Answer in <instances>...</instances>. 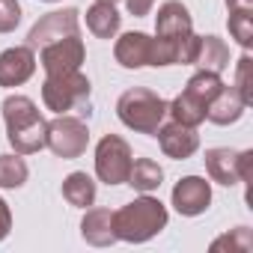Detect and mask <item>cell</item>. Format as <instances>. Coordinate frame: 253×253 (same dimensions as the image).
Segmentation results:
<instances>
[{"label": "cell", "mask_w": 253, "mask_h": 253, "mask_svg": "<svg viewBox=\"0 0 253 253\" xmlns=\"http://www.w3.org/2000/svg\"><path fill=\"white\" fill-rule=\"evenodd\" d=\"M95 194H98L95 179L84 170H75L63 179V200L75 209H89L95 203Z\"/></svg>", "instance_id": "19"}, {"label": "cell", "mask_w": 253, "mask_h": 253, "mask_svg": "<svg viewBox=\"0 0 253 253\" xmlns=\"http://www.w3.org/2000/svg\"><path fill=\"white\" fill-rule=\"evenodd\" d=\"M30 179V167L24 161V155L18 152H3L0 155V188L3 191H18L24 188Z\"/></svg>", "instance_id": "22"}, {"label": "cell", "mask_w": 253, "mask_h": 253, "mask_svg": "<svg viewBox=\"0 0 253 253\" xmlns=\"http://www.w3.org/2000/svg\"><path fill=\"white\" fill-rule=\"evenodd\" d=\"M223 86V81H220V75H214V72H206V69H197L191 78H188V84H185V92H191L194 98H200L203 104H209L214 95H217V89Z\"/></svg>", "instance_id": "23"}, {"label": "cell", "mask_w": 253, "mask_h": 253, "mask_svg": "<svg viewBox=\"0 0 253 253\" xmlns=\"http://www.w3.org/2000/svg\"><path fill=\"white\" fill-rule=\"evenodd\" d=\"M125 185H131L137 194H152L164 185V170L152 158H137L131 164V173H128V182Z\"/></svg>", "instance_id": "21"}, {"label": "cell", "mask_w": 253, "mask_h": 253, "mask_svg": "<svg viewBox=\"0 0 253 253\" xmlns=\"http://www.w3.org/2000/svg\"><path fill=\"white\" fill-rule=\"evenodd\" d=\"M98 3H113V6H116V3H119V0H98Z\"/></svg>", "instance_id": "32"}, {"label": "cell", "mask_w": 253, "mask_h": 253, "mask_svg": "<svg viewBox=\"0 0 253 253\" xmlns=\"http://www.w3.org/2000/svg\"><path fill=\"white\" fill-rule=\"evenodd\" d=\"M203 161H206V173H209L211 182H217L223 188L241 185V179H238V152L235 149H229V146H211V149H206Z\"/></svg>", "instance_id": "15"}, {"label": "cell", "mask_w": 253, "mask_h": 253, "mask_svg": "<svg viewBox=\"0 0 253 253\" xmlns=\"http://www.w3.org/2000/svg\"><path fill=\"white\" fill-rule=\"evenodd\" d=\"M116 116L134 134H155L158 125L167 119V101L146 86H134V89H125L119 95Z\"/></svg>", "instance_id": "4"}, {"label": "cell", "mask_w": 253, "mask_h": 253, "mask_svg": "<svg viewBox=\"0 0 253 253\" xmlns=\"http://www.w3.org/2000/svg\"><path fill=\"white\" fill-rule=\"evenodd\" d=\"M191 33H194V18H191L188 6L182 0H164L158 6V15H155V36L176 42V45H185Z\"/></svg>", "instance_id": "10"}, {"label": "cell", "mask_w": 253, "mask_h": 253, "mask_svg": "<svg viewBox=\"0 0 253 253\" xmlns=\"http://www.w3.org/2000/svg\"><path fill=\"white\" fill-rule=\"evenodd\" d=\"M167 113L173 122H182V125H191V128H200L206 122V104L200 98H194L191 92H179L173 101H167Z\"/></svg>", "instance_id": "20"}, {"label": "cell", "mask_w": 253, "mask_h": 253, "mask_svg": "<svg viewBox=\"0 0 253 253\" xmlns=\"http://www.w3.org/2000/svg\"><path fill=\"white\" fill-rule=\"evenodd\" d=\"M134 155L131 146L125 143L119 134H104L95 146V176L104 185H125L131 173Z\"/></svg>", "instance_id": "6"}, {"label": "cell", "mask_w": 253, "mask_h": 253, "mask_svg": "<svg viewBox=\"0 0 253 253\" xmlns=\"http://www.w3.org/2000/svg\"><path fill=\"white\" fill-rule=\"evenodd\" d=\"M155 137H158L161 152H164L167 158H173V161H188V158L200 149V134H197V128L182 125V122H173V119L158 125Z\"/></svg>", "instance_id": "11"}, {"label": "cell", "mask_w": 253, "mask_h": 253, "mask_svg": "<svg viewBox=\"0 0 253 253\" xmlns=\"http://www.w3.org/2000/svg\"><path fill=\"white\" fill-rule=\"evenodd\" d=\"M250 167H253V149L238 152V179L241 182H250Z\"/></svg>", "instance_id": "30"}, {"label": "cell", "mask_w": 253, "mask_h": 253, "mask_svg": "<svg viewBox=\"0 0 253 253\" xmlns=\"http://www.w3.org/2000/svg\"><path fill=\"white\" fill-rule=\"evenodd\" d=\"M89 92H92V84L81 69L78 72L45 75V84H42V101L54 116L81 113V119L84 116L89 119Z\"/></svg>", "instance_id": "3"}, {"label": "cell", "mask_w": 253, "mask_h": 253, "mask_svg": "<svg viewBox=\"0 0 253 253\" xmlns=\"http://www.w3.org/2000/svg\"><path fill=\"white\" fill-rule=\"evenodd\" d=\"M12 232V211H9V203L0 197V241Z\"/></svg>", "instance_id": "29"}, {"label": "cell", "mask_w": 253, "mask_h": 253, "mask_svg": "<svg viewBox=\"0 0 253 253\" xmlns=\"http://www.w3.org/2000/svg\"><path fill=\"white\" fill-rule=\"evenodd\" d=\"M86 60V48L84 39L78 33L63 36L45 48H39V66L45 69V75H60V72H78Z\"/></svg>", "instance_id": "8"}, {"label": "cell", "mask_w": 253, "mask_h": 253, "mask_svg": "<svg viewBox=\"0 0 253 253\" xmlns=\"http://www.w3.org/2000/svg\"><path fill=\"white\" fill-rule=\"evenodd\" d=\"M89 146V128L86 119L72 116V113H60L51 122H45V149H51L57 158L72 161L81 158Z\"/></svg>", "instance_id": "5"}, {"label": "cell", "mask_w": 253, "mask_h": 253, "mask_svg": "<svg viewBox=\"0 0 253 253\" xmlns=\"http://www.w3.org/2000/svg\"><path fill=\"white\" fill-rule=\"evenodd\" d=\"M253 247V235H250V226H235L232 232H223L220 238H214L209 244L211 253H220V250H229V253H250Z\"/></svg>", "instance_id": "24"}, {"label": "cell", "mask_w": 253, "mask_h": 253, "mask_svg": "<svg viewBox=\"0 0 253 253\" xmlns=\"http://www.w3.org/2000/svg\"><path fill=\"white\" fill-rule=\"evenodd\" d=\"M244 110H247V101L241 98V92L235 86L223 84L217 89V95L206 104V119L211 125H232V122H238L244 116Z\"/></svg>", "instance_id": "14"}, {"label": "cell", "mask_w": 253, "mask_h": 253, "mask_svg": "<svg viewBox=\"0 0 253 253\" xmlns=\"http://www.w3.org/2000/svg\"><path fill=\"white\" fill-rule=\"evenodd\" d=\"M21 24V3L18 0H0V33H12Z\"/></svg>", "instance_id": "27"}, {"label": "cell", "mask_w": 253, "mask_h": 253, "mask_svg": "<svg viewBox=\"0 0 253 253\" xmlns=\"http://www.w3.org/2000/svg\"><path fill=\"white\" fill-rule=\"evenodd\" d=\"M152 6H155V0H125V9H128V15H134V18L149 15Z\"/></svg>", "instance_id": "28"}, {"label": "cell", "mask_w": 253, "mask_h": 253, "mask_svg": "<svg viewBox=\"0 0 253 253\" xmlns=\"http://www.w3.org/2000/svg\"><path fill=\"white\" fill-rule=\"evenodd\" d=\"M253 60H250V54L244 51L238 60H235V81H232V86L241 92V98L247 101V104H253Z\"/></svg>", "instance_id": "26"}, {"label": "cell", "mask_w": 253, "mask_h": 253, "mask_svg": "<svg viewBox=\"0 0 253 253\" xmlns=\"http://www.w3.org/2000/svg\"><path fill=\"white\" fill-rule=\"evenodd\" d=\"M149 54H152V36L143 30H128L122 33L113 45V57L122 69H143L149 66Z\"/></svg>", "instance_id": "13"}, {"label": "cell", "mask_w": 253, "mask_h": 253, "mask_svg": "<svg viewBox=\"0 0 253 253\" xmlns=\"http://www.w3.org/2000/svg\"><path fill=\"white\" fill-rule=\"evenodd\" d=\"M36 72V51L30 45H15L0 54V86L12 89L33 78Z\"/></svg>", "instance_id": "12"}, {"label": "cell", "mask_w": 253, "mask_h": 253, "mask_svg": "<svg viewBox=\"0 0 253 253\" xmlns=\"http://www.w3.org/2000/svg\"><path fill=\"white\" fill-rule=\"evenodd\" d=\"M3 122H6V140L12 146V152L18 155H36L45 149V119L36 107L33 98L15 92L6 95L3 104Z\"/></svg>", "instance_id": "1"}, {"label": "cell", "mask_w": 253, "mask_h": 253, "mask_svg": "<svg viewBox=\"0 0 253 253\" xmlns=\"http://www.w3.org/2000/svg\"><path fill=\"white\" fill-rule=\"evenodd\" d=\"M170 211L167 206L152 197V194H140L137 200L125 203L122 209L113 211V229H116V241H128V244H143L149 238H155L158 232L167 229Z\"/></svg>", "instance_id": "2"}, {"label": "cell", "mask_w": 253, "mask_h": 253, "mask_svg": "<svg viewBox=\"0 0 253 253\" xmlns=\"http://www.w3.org/2000/svg\"><path fill=\"white\" fill-rule=\"evenodd\" d=\"M42 3H57V0H42Z\"/></svg>", "instance_id": "33"}, {"label": "cell", "mask_w": 253, "mask_h": 253, "mask_svg": "<svg viewBox=\"0 0 253 253\" xmlns=\"http://www.w3.org/2000/svg\"><path fill=\"white\" fill-rule=\"evenodd\" d=\"M170 203L182 217H200L211 206V182H206L203 176H185L173 185Z\"/></svg>", "instance_id": "9"}, {"label": "cell", "mask_w": 253, "mask_h": 253, "mask_svg": "<svg viewBox=\"0 0 253 253\" xmlns=\"http://www.w3.org/2000/svg\"><path fill=\"white\" fill-rule=\"evenodd\" d=\"M81 238L92 247H110L116 244V229H113V211L110 209H86L81 220Z\"/></svg>", "instance_id": "16"}, {"label": "cell", "mask_w": 253, "mask_h": 253, "mask_svg": "<svg viewBox=\"0 0 253 253\" xmlns=\"http://www.w3.org/2000/svg\"><path fill=\"white\" fill-rule=\"evenodd\" d=\"M191 66L220 75L223 69H229V48H226V42L220 36H200L197 48H194V57H191Z\"/></svg>", "instance_id": "17"}, {"label": "cell", "mask_w": 253, "mask_h": 253, "mask_svg": "<svg viewBox=\"0 0 253 253\" xmlns=\"http://www.w3.org/2000/svg\"><path fill=\"white\" fill-rule=\"evenodd\" d=\"M229 12H253V0H223Z\"/></svg>", "instance_id": "31"}, {"label": "cell", "mask_w": 253, "mask_h": 253, "mask_svg": "<svg viewBox=\"0 0 253 253\" xmlns=\"http://www.w3.org/2000/svg\"><path fill=\"white\" fill-rule=\"evenodd\" d=\"M78 30H81V12H78L75 6L54 9V12L42 15V18L30 27L27 45L36 51V48H45V45H51V42H57V39H63V36H72V33H78Z\"/></svg>", "instance_id": "7"}, {"label": "cell", "mask_w": 253, "mask_h": 253, "mask_svg": "<svg viewBox=\"0 0 253 253\" xmlns=\"http://www.w3.org/2000/svg\"><path fill=\"white\" fill-rule=\"evenodd\" d=\"M122 27V15L116 12L113 3H95L86 9V30L95 36V39H116Z\"/></svg>", "instance_id": "18"}, {"label": "cell", "mask_w": 253, "mask_h": 253, "mask_svg": "<svg viewBox=\"0 0 253 253\" xmlns=\"http://www.w3.org/2000/svg\"><path fill=\"white\" fill-rule=\"evenodd\" d=\"M226 27H229V36L244 51H250V45H253V12H229Z\"/></svg>", "instance_id": "25"}]
</instances>
